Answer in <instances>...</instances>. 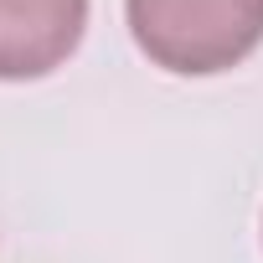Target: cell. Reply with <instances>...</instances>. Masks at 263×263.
Instances as JSON below:
<instances>
[{
  "mask_svg": "<svg viewBox=\"0 0 263 263\" xmlns=\"http://www.w3.org/2000/svg\"><path fill=\"white\" fill-rule=\"evenodd\" d=\"M124 21L155 67L212 78L258 52L263 0H124Z\"/></svg>",
  "mask_w": 263,
  "mask_h": 263,
  "instance_id": "cell-1",
  "label": "cell"
},
{
  "mask_svg": "<svg viewBox=\"0 0 263 263\" xmlns=\"http://www.w3.org/2000/svg\"><path fill=\"white\" fill-rule=\"evenodd\" d=\"M88 31V0H0V83L57 72Z\"/></svg>",
  "mask_w": 263,
  "mask_h": 263,
  "instance_id": "cell-2",
  "label": "cell"
}]
</instances>
